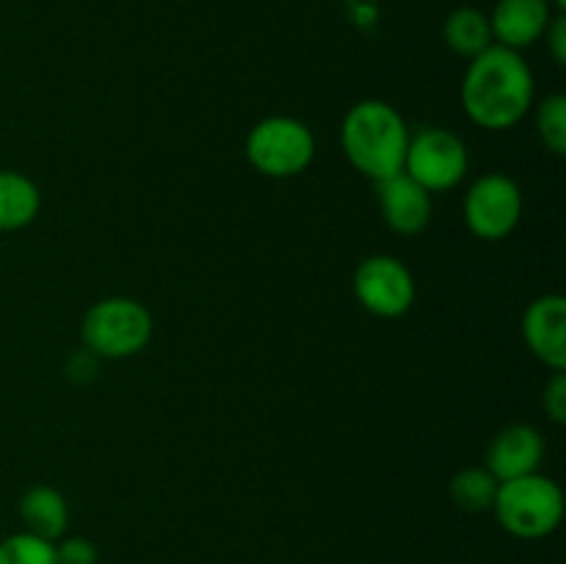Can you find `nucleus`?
<instances>
[{"instance_id": "f257e3e1", "label": "nucleus", "mask_w": 566, "mask_h": 564, "mask_svg": "<svg viewBox=\"0 0 566 564\" xmlns=\"http://www.w3.org/2000/svg\"><path fill=\"white\" fill-rule=\"evenodd\" d=\"M459 100L473 125L490 133L512 130L534 108V70L523 53L492 44L470 59L459 86Z\"/></svg>"}, {"instance_id": "f03ea898", "label": "nucleus", "mask_w": 566, "mask_h": 564, "mask_svg": "<svg viewBox=\"0 0 566 564\" xmlns=\"http://www.w3.org/2000/svg\"><path fill=\"white\" fill-rule=\"evenodd\" d=\"M412 130L396 105L387 100H359L346 111L340 125V147L348 164L374 182L403 169Z\"/></svg>"}, {"instance_id": "7ed1b4c3", "label": "nucleus", "mask_w": 566, "mask_h": 564, "mask_svg": "<svg viewBox=\"0 0 566 564\" xmlns=\"http://www.w3.org/2000/svg\"><path fill=\"white\" fill-rule=\"evenodd\" d=\"M564 509V490L558 487V481L545 473L501 481L495 503H492V512H495L501 529L525 542L545 540L553 531H558Z\"/></svg>"}, {"instance_id": "20e7f679", "label": "nucleus", "mask_w": 566, "mask_h": 564, "mask_svg": "<svg viewBox=\"0 0 566 564\" xmlns=\"http://www.w3.org/2000/svg\"><path fill=\"white\" fill-rule=\"evenodd\" d=\"M155 332L147 304L130 296H105L86 310L81 341L86 352L103 359H127L149 346Z\"/></svg>"}, {"instance_id": "39448f33", "label": "nucleus", "mask_w": 566, "mask_h": 564, "mask_svg": "<svg viewBox=\"0 0 566 564\" xmlns=\"http://www.w3.org/2000/svg\"><path fill=\"white\" fill-rule=\"evenodd\" d=\"M243 153L258 175L271 180H291L313 166L315 133L296 116H265L247 133Z\"/></svg>"}, {"instance_id": "423d86ee", "label": "nucleus", "mask_w": 566, "mask_h": 564, "mask_svg": "<svg viewBox=\"0 0 566 564\" xmlns=\"http://www.w3.org/2000/svg\"><path fill=\"white\" fill-rule=\"evenodd\" d=\"M523 188L503 171H486L470 182L462 202L464 227L479 241H506L523 221Z\"/></svg>"}, {"instance_id": "0eeeda50", "label": "nucleus", "mask_w": 566, "mask_h": 564, "mask_svg": "<svg viewBox=\"0 0 566 564\" xmlns=\"http://www.w3.org/2000/svg\"><path fill=\"white\" fill-rule=\"evenodd\" d=\"M401 171L429 194L451 191L470 171L468 144L448 127H420L409 136Z\"/></svg>"}, {"instance_id": "6e6552de", "label": "nucleus", "mask_w": 566, "mask_h": 564, "mask_svg": "<svg viewBox=\"0 0 566 564\" xmlns=\"http://www.w3.org/2000/svg\"><path fill=\"white\" fill-rule=\"evenodd\" d=\"M354 296L376 318H401L418 299L415 274L396 254H368L354 269Z\"/></svg>"}, {"instance_id": "1a4fd4ad", "label": "nucleus", "mask_w": 566, "mask_h": 564, "mask_svg": "<svg viewBox=\"0 0 566 564\" xmlns=\"http://www.w3.org/2000/svg\"><path fill=\"white\" fill-rule=\"evenodd\" d=\"M523 341L551 370H566V299L542 293L523 313Z\"/></svg>"}, {"instance_id": "9d476101", "label": "nucleus", "mask_w": 566, "mask_h": 564, "mask_svg": "<svg viewBox=\"0 0 566 564\" xmlns=\"http://www.w3.org/2000/svg\"><path fill=\"white\" fill-rule=\"evenodd\" d=\"M376 197H379L381 219H385V224L396 236L415 238L431 224V216H434V194L426 191L423 186H418L403 171L376 182Z\"/></svg>"}, {"instance_id": "9b49d317", "label": "nucleus", "mask_w": 566, "mask_h": 564, "mask_svg": "<svg viewBox=\"0 0 566 564\" xmlns=\"http://www.w3.org/2000/svg\"><path fill=\"white\" fill-rule=\"evenodd\" d=\"M545 459V437L531 424H512L492 437L486 448L484 468L497 481H512L520 476L539 473V464Z\"/></svg>"}, {"instance_id": "f8f14e48", "label": "nucleus", "mask_w": 566, "mask_h": 564, "mask_svg": "<svg viewBox=\"0 0 566 564\" xmlns=\"http://www.w3.org/2000/svg\"><path fill=\"white\" fill-rule=\"evenodd\" d=\"M562 11L551 6V0H497L490 11L492 39L495 44L523 53L525 48H534L545 36L551 20Z\"/></svg>"}, {"instance_id": "ddd939ff", "label": "nucleus", "mask_w": 566, "mask_h": 564, "mask_svg": "<svg viewBox=\"0 0 566 564\" xmlns=\"http://www.w3.org/2000/svg\"><path fill=\"white\" fill-rule=\"evenodd\" d=\"M20 520L28 534L59 542L70 529V503L50 484H33L20 498Z\"/></svg>"}, {"instance_id": "4468645a", "label": "nucleus", "mask_w": 566, "mask_h": 564, "mask_svg": "<svg viewBox=\"0 0 566 564\" xmlns=\"http://www.w3.org/2000/svg\"><path fill=\"white\" fill-rule=\"evenodd\" d=\"M42 210V194L28 175L0 169V232L25 230Z\"/></svg>"}, {"instance_id": "2eb2a0df", "label": "nucleus", "mask_w": 566, "mask_h": 564, "mask_svg": "<svg viewBox=\"0 0 566 564\" xmlns=\"http://www.w3.org/2000/svg\"><path fill=\"white\" fill-rule=\"evenodd\" d=\"M442 39H446V44L457 55L475 59V55L484 53L486 48L495 44L490 14L475 9V6H459V9H453L448 14L446 25H442Z\"/></svg>"}, {"instance_id": "dca6fc26", "label": "nucleus", "mask_w": 566, "mask_h": 564, "mask_svg": "<svg viewBox=\"0 0 566 564\" xmlns=\"http://www.w3.org/2000/svg\"><path fill=\"white\" fill-rule=\"evenodd\" d=\"M497 487H501V481L486 468H464L453 473L451 484H448V495H451L453 506L462 509V512H492Z\"/></svg>"}, {"instance_id": "f3484780", "label": "nucleus", "mask_w": 566, "mask_h": 564, "mask_svg": "<svg viewBox=\"0 0 566 564\" xmlns=\"http://www.w3.org/2000/svg\"><path fill=\"white\" fill-rule=\"evenodd\" d=\"M536 133L553 155H566V94H547L536 105Z\"/></svg>"}, {"instance_id": "a211bd4d", "label": "nucleus", "mask_w": 566, "mask_h": 564, "mask_svg": "<svg viewBox=\"0 0 566 564\" xmlns=\"http://www.w3.org/2000/svg\"><path fill=\"white\" fill-rule=\"evenodd\" d=\"M0 564H55V542L17 531L0 540Z\"/></svg>"}, {"instance_id": "6ab92c4d", "label": "nucleus", "mask_w": 566, "mask_h": 564, "mask_svg": "<svg viewBox=\"0 0 566 564\" xmlns=\"http://www.w3.org/2000/svg\"><path fill=\"white\" fill-rule=\"evenodd\" d=\"M99 547L88 536H61L55 542V564H97Z\"/></svg>"}, {"instance_id": "aec40b11", "label": "nucleus", "mask_w": 566, "mask_h": 564, "mask_svg": "<svg viewBox=\"0 0 566 564\" xmlns=\"http://www.w3.org/2000/svg\"><path fill=\"white\" fill-rule=\"evenodd\" d=\"M542 407H545L547 418L556 426L566 424V370H553L551 382L542 393Z\"/></svg>"}, {"instance_id": "412c9836", "label": "nucleus", "mask_w": 566, "mask_h": 564, "mask_svg": "<svg viewBox=\"0 0 566 564\" xmlns=\"http://www.w3.org/2000/svg\"><path fill=\"white\" fill-rule=\"evenodd\" d=\"M545 44L547 50H551L553 61H556L558 66L566 64V14H556L551 20V25H547L545 31Z\"/></svg>"}, {"instance_id": "4be33fe9", "label": "nucleus", "mask_w": 566, "mask_h": 564, "mask_svg": "<svg viewBox=\"0 0 566 564\" xmlns=\"http://www.w3.org/2000/svg\"><path fill=\"white\" fill-rule=\"evenodd\" d=\"M551 6H553V9H556V11H562V14L566 11V0H551Z\"/></svg>"}]
</instances>
